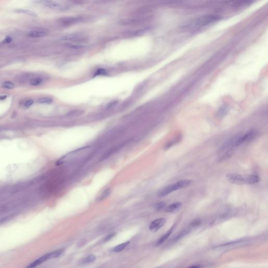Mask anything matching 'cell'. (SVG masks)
<instances>
[{"instance_id":"f1b7e54d","label":"cell","mask_w":268,"mask_h":268,"mask_svg":"<svg viewBox=\"0 0 268 268\" xmlns=\"http://www.w3.org/2000/svg\"><path fill=\"white\" fill-rule=\"evenodd\" d=\"M12 41V38L10 37V36H7V37H6L5 38V40H3V43H6V44H8V43H10V42Z\"/></svg>"},{"instance_id":"d4e9b609","label":"cell","mask_w":268,"mask_h":268,"mask_svg":"<svg viewBox=\"0 0 268 268\" xmlns=\"http://www.w3.org/2000/svg\"><path fill=\"white\" fill-rule=\"evenodd\" d=\"M227 110V107L226 106H222L218 111V116H222L225 114Z\"/></svg>"},{"instance_id":"4316f807","label":"cell","mask_w":268,"mask_h":268,"mask_svg":"<svg viewBox=\"0 0 268 268\" xmlns=\"http://www.w3.org/2000/svg\"><path fill=\"white\" fill-rule=\"evenodd\" d=\"M115 235V233H112V234H110L107 235V236L104 238V242H107V241L110 240V239H112L114 237Z\"/></svg>"},{"instance_id":"2e32d148","label":"cell","mask_w":268,"mask_h":268,"mask_svg":"<svg viewBox=\"0 0 268 268\" xmlns=\"http://www.w3.org/2000/svg\"><path fill=\"white\" fill-rule=\"evenodd\" d=\"M130 243V241H127L124 243H121L120 245L117 246L116 247H115L112 249V251L115 252H119L122 251H123V250L126 248L127 246Z\"/></svg>"},{"instance_id":"484cf974","label":"cell","mask_w":268,"mask_h":268,"mask_svg":"<svg viewBox=\"0 0 268 268\" xmlns=\"http://www.w3.org/2000/svg\"><path fill=\"white\" fill-rule=\"evenodd\" d=\"M96 75H106V71L105 70L103 69H99L98 70L96 71Z\"/></svg>"},{"instance_id":"44dd1931","label":"cell","mask_w":268,"mask_h":268,"mask_svg":"<svg viewBox=\"0 0 268 268\" xmlns=\"http://www.w3.org/2000/svg\"><path fill=\"white\" fill-rule=\"evenodd\" d=\"M15 216V215L14 214H13L10 215H8V216L4 217H3L1 219H0V225L3 224L4 223L6 222L7 221L11 220L12 218L14 217Z\"/></svg>"},{"instance_id":"1f68e13d","label":"cell","mask_w":268,"mask_h":268,"mask_svg":"<svg viewBox=\"0 0 268 268\" xmlns=\"http://www.w3.org/2000/svg\"><path fill=\"white\" fill-rule=\"evenodd\" d=\"M1 98H2V97H1V96H0V99H1ZM5 98V97H4V96H3V99H4V98Z\"/></svg>"},{"instance_id":"3957f363","label":"cell","mask_w":268,"mask_h":268,"mask_svg":"<svg viewBox=\"0 0 268 268\" xmlns=\"http://www.w3.org/2000/svg\"><path fill=\"white\" fill-rule=\"evenodd\" d=\"M227 180L231 183L236 185L245 184V175L229 173L226 175Z\"/></svg>"},{"instance_id":"ba28073f","label":"cell","mask_w":268,"mask_h":268,"mask_svg":"<svg viewBox=\"0 0 268 268\" xmlns=\"http://www.w3.org/2000/svg\"><path fill=\"white\" fill-rule=\"evenodd\" d=\"M260 181V178L258 175H245V182L246 184H253Z\"/></svg>"},{"instance_id":"9c48e42d","label":"cell","mask_w":268,"mask_h":268,"mask_svg":"<svg viewBox=\"0 0 268 268\" xmlns=\"http://www.w3.org/2000/svg\"><path fill=\"white\" fill-rule=\"evenodd\" d=\"M255 0H226L227 3H231L234 6L236 7L246 6L250 4Z\"/></svg>"},{"instance_id":"4fadbf2b","label":"cell","mask_w":268,"mask_h":268,"mask_svg":"<svg viewBox=\"0 0 268 268\" xmlns=\"http://www.w3.org/2000/svg\"><path fill=\"white\" fill-rule=\"evenodd\" d=\"M80 38L79 34H71L64 35L60 37L61 41L62 42H70L74 40H78Z\"/></svg>"},{"instance_id":"4dcf8cb0","label":"cell","mask_w":268,"mask_h":268,"mask_svg":"<svg viewBox=\"0 0 268 268\" xmlns=\"http://www.w3.org/2000/svg\"><path fill=\"white\" fill-rule=\"evenodd\" d=\"M201 266H192L190 267V268H200Z\"/></svg>"},{"instance_id":"7c38bea8","label":"cell","mask_w":268,"mask_h":268,"mask_svg":"<svg viewBox=\"0 0 268 268\" xmlns=\"http://www.w3.org/2000/svg\"><path fill=\"white\" fill-rule=\"evenodd\" d=\"M173 228H174V226L171 228L166 234H164V235H162V236L160 237V238L158 239L157 241L156 242V246H158L161 245V244L163 243L164 241H166V239L170 236V235H171V234L172 233L173 231Z\"/></svg>"},{"instance_id":"cb8c5ba5","label":"cell","mask_w":268,"mask_h":268,"mask_svg":"<svg viewBox=\"0 0 268 268\" xmlns=\"http://www.w3.org/2000/svg\"><path fill=\"white\" fill-rule=\"evenodd\" d=\"M201 221L199 219H196L191 222V223L190 224V226L192 227H195L199 226L201 224Z\"/></svg>"},{"instance_id":"7402d4cb","label":"cell","mask_w":268,"mask_h":268,"mask_svg":"<svg viewBox=\"0 0 268 268\" xmlns=\"http://www.w3.org/2000/svg\"><path fill=\"white\" fill-rule=\"evenodd\" d=\"M42 82V79L40 78H36L35 79H32L31 81V84L33 86H37L40 84Z\"/></svg>"},{"instance_id":"ac0fdd59","label":"cell","mask_w":268,"mask_h":268,"mask_svg":"<svg viewBox=\"0 0 268 268\" xmlns=\"http://www.w3.org/2000/svg\"><path fill=\"white\" fill-rule=\"evenodd\" d=\"M110 193V189H107L105 190L104 191L102 192L101 194L98 197L97 201H103V200H105V199L108 197Z\"/></svg>"},{"instance_id":"6da1fadb","label":"cell","mask_w":268,"mask_h":268,"mask_svg":"<svg viewBox=\"0 0 268 268\" xmlns=\"http://www.w3.org/2000/svg\"><path fill=\"white\" fill-rule=\"evenodd\" d=\"M222 19V17L215 14H208L202 16L188 24L184 28L193 31H200L209 27Z\"/></svg>"},{"instance_id":"d6986e66","label":"cell","mask_w":268,"mask_h":268,"mask_svg":"<svg viewBox=\"0 0 268 268\" xmlns=\"http://www.w3.org/2000/svg\"><path fill=\"white\" fill-rule=\"evenodd\" d=\"M52 101L53 100L52 98L45 97L40 98L37 100V103L40 104H50L52 103Z\"/></svg>"},{"instance_id":"30bf717a","label":"cell","mask_w":268,"mask_h":268,"mask_svg":"<svg viewBox=\"0 0 268 268\" xmlns=\"http://www.w3.org/2000/svg\"><path fill=\"white\" fill-rule=\"evenodd\" d=\"M182 204L180 202L172 204L164 208L165 212L167 213H175L180 210Z\"/></svg>"},{"instance_id":"603a6c76","label":"cell","mask_w":268,"mask_h":268,"mask_svg":"<svg viewBox=\"0 0 268 268\" xmlns=\"http://www.w3.org/2000/svg\"><path fill=\"white\" fill-rule=\"evenodd\" d=\"M2 87H4L5 89H12L13 88H14V85L13 83L10 82L6 81L3 83Z\"/></svg>"},{"instance_id":"8fae6325","label":"cell","mask_w":268,"mask_h":268,"mask_svg":"<svg viewBox=\"0 0 268 268\" xmlns=\"http://www.w3.org/2000/svg\"><path fill=\"white\" fill-rule=\"evenodd\" d=\"M82 18L80 17H69L65 19L63 21V25L65 26H69V25L75 24L76 23H78L79 22H81Z\"/></svg>"},{"instance_id":"5bb4252c","label":"cell","mask_w":268,"mask_h":268,"mask_svg":"<svg viewBox=\"0 0 268 268\" xmlns=\"http://www.w3.org/2000/svg\"><path fill=\"white\" fill-rule=\"evenodd\" d=\"M47 35V33L45 31H32L28 34V36L31 38L43 37Z\"/></svg>"},{"instance_id":"277c9868","label":"cell","mask_w":268,"mask_h":268,"mask_svg":"<svg viewBox=\"0 0 268 268\" xmlns=\"http://www.w3.org/2000/svg\"><path fill=\"white\" fill-rule=\"evenodd\" d=\"M192 181L191 180L189 179H183L178 181L175 184H173L171 185V189L173 192L178 191L179 190L185 189L186 187H189L192 184Z\"/></svg>"},{"instance_id":"83f0119b","label":"cell","mask_w":268,"mask_h":268,"mask_svg":"<svg viewBox=\"0 0 268 268\" xmlns=\"http://www.w3.org/2000/svg\"><path fill=\"white\" fill-rule=\"evenodd\" d=\"M34 102L33 100H28L27 101L25 102V106L26 107H29L34 104Z\"/></svg>"},{"instance_id":"52a82bcc","label":"cell","mask_w":268,"mask_h":268,"mask_svg":"<svg viewBox=\"0 0 268 268\" xmlns=\"http://www.w3.org/2000/svg\"><path fill=\"white\" fill-rule=\"evenodd\" d=\"M191 231V229L190 228L185 229L180 231L178 234H177V235H175V237L171 240L170 243H177L180 240L182 239L183 237H184L187 235L189 234Z\"/></svg>"},{"instance_id":"f546056e","label":"cell","mask_w":268,"mask_h":268,"mask_svg":"<svg viewBox=\"0 0 268 268\" xmlns=\"http://www.w3.org/2000/svg\"><path fill=\"white\" fill-rule=\"evenodd\" d=\"M5 210H6V207L5 206H0V213L4 212Z\"/></svg>"},{"instance_id":"9a60e30c","label":"cell","mask_w":268,"mask_h":268,"mask_svg":"<svg viewBox=\"0 0 268 268\" xmlns=\"http://www.w3.org/2000/svg\"><path fill=\"white\" fill-rule=\"evenodd\" d=\"M15 12L17 13H22L24 14L27 15L28 16L32 17H37V15L34 12L31 10H24V9H17L14 10Z\"/></svg>"},{"instance_id":"7a4b0ae2","label":"cell","mask_w":268,"mask_h":268,"mask_svg":"<svg viewBox=\"0 0 268 268\" xmlns=\"http://www.w3.org/2000/svg\"><path fill=\"white\" fill-rule=\"evenodd\" d=\"M63 251L64 250L63 249H59L46 254L31 263L27 267V268H35L36 267L44 264V262H46L49 259L58 258L63 254Z\"/></svg>"},{"instance_id":"8992f818","label":"cell","mask_w":268,"mask_h":268,"mask_svg":"<svg viewBox=\"0 0 268 268\" xmlns=\"http://www.w3.org/2000/svg\"><path fill=\"white\" fill-rule=\"evenodd\" d=\"M35 2L37 4L42 5L48 8L52 9H61L62 6L58 3L54 2L52 0H35Z\"/></svg>"},{"instance_id":"ffe728a7","label":"cell","mask_w":268,"mask_h":268,"mask_svg":"<svg viewBox=\"0 0 268 268\" xmlns=\"http://www.w3.org/2000/svg\"><path fill=\"white\" fill-rule=\"evenodd\" d=\"M166 203L164 202H159L158 203L156 204L155 205V208L156 211H160L161 210H163L166 208Z\"/></svg>"},{"instance_id":"e0dca14e","label":"cell","mask_w":268,"mask_h":268,"mask_svg":"<svg viewBox=\"0 0 268 268\" xmlns=\"http://www.w3.org/2000/svg\"><path fill=\"white\" fill-rule=\"evenodd\" d=\"M96 257L95 255L91 254L83 259L81 261V263L82 264H91V263L94 262V261H96Z\"/></svg>"},{"instance_id":"5b68a950","label":"cell","mask_w":268,"mask_h":268,"mask_svg":"<svg viewBox=\"0 0 268 268\" xmlns=\"http://www.w3.org/2000/svg\"><path fill=\"white\" fill-rule=\"evenodd\" d=\"M166 222V219L164 218H159L153 220L149 225L150 231L155 233L164 226Z\"/></svg>"}]
</instances>
